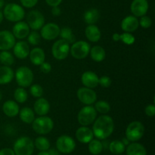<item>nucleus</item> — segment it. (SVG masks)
Segmentation results:
<instances>
[{
	"mask_svg": "<svg viewBox=\"0 0 155 155\" xmlns=\"http://www.w3.org/2000/svg\"><path fill=\"white\" fill-rule=\"evenodd\" d=\"M85 35L89 41L92 42H98L101 37V30L95 24H89L86 27Z\"/></svg>",
	"mask_w": 155,
	"mask_h": 155,
	"instance_id": "24",
	"label": "nucleus"
},
{
	"mask_svg": "<svg viewBox=\"0 0 155 155\" xmlns=\"http://www.w3.org/2000/svg\"><path fill=\"white\" fill-rule=\"evenodd\" d=\"M125 145L121 141L114 140L109 145V150L113 154H121L125 151Z\"/></svg>",
	"mask_w": 155,
	"mask_h": 155,
	"instance_id": "32",
	"label": "nucleus"
},
{
	"mask_svg": "<svg viewBox=\"0 0 155 155\" xmlns=\"http://www.w3.org/2000/svg\"><path fill=\"white\" fill-rule=\"evenodd\" d=\"M19 106L16 101L8 100L3 104L2 111L8 117H15L19 114Z\"/></svg>",
	"mask_w": 155,
	"mask_h": 155,
	"instance_id": "23",
	"label": "nucleus"
},
{
	"mask_svg": "<svg viewBox=\"0 0 155 155\" xmlns=\"http://www.w3.org/2000/svg\"><path fill=\"white\" fill-rule=\"evenodd\" d=\"M34 112L39 116H45L49 112L50 110V104L48 100L45 98H38V99L35 101L33 104Z\"/></svg>",
	"mask_w": 155,
	"mask_h": 155,
	"instance_id": "21",
	"label": "nucleus"
},
{
	"mask_svg": "<svg viewBox=\"0 0 155 155\" xmlns=\"http://www.w3.org/2000/svg\"><path fill=\"white\" fill-rule=\"evenodd\" d=\"M15 155H32L34 151V142L27 136L19 138L14 144Z\"/></svg>",
	"mask_w": 155,
	"mask_h": 155,
	"instance_id": "3",
	"label": "nucleus"
},
{
	"mask_svg": "<svg viewBox=\"0 0 155 155\" xmlns=\"http://www.w3.org/2000/svg\"><path fill=\"white\" fill-rule=\"evenodd\" d=\"M61 13V8L58 7V6H54V7H52V9H51V14H52L55 17L60 16Z\"/></svg>",
	"mask_w": 155,
	"mask_h": 155,
	"instance_id": "47",
	"label": "nucleus"
},
{
	"mask_svg": "<svg viewBox=\"0 0 155 155\" xmlns=\"http://www.w3.org/2000/svg\"><path fill=\"white\" fill-rule=\"evenodd\" d=\"M148 8L149 5L147 0H133L130 6V9L133 16L136 18L146 15Z\"/></svg>",
	"mask_w": 155,
	"mask_h": 155,
	"instance_id": "15",
	"label": "nucleus"
},
{
	"mask_svg": "<svg viewBox=\"0 0 155 155\" xmlns=\"http://www.w3.org/2000/svg\"><path fill=\"white\" fill-rule=\"evenodd\" d=\"M16 42V39L13 33L8 30L0 31V50L1 51H8L13 48Z\"/></svg>",
	"mask_w": 155,
	"mask_h": 155,
	"instance_id": "14",
	"label": "nucleus"
},
{
	"mask_svg": "<svg viewBox=\"0 0 155 155\" xmlns=\"http://www.w3.org/2000/svg\"><path fill=\"white\" fill-rule=\"evenodd\" d=\"M145 133V127L139 121L131 122L126 130V138L130 142H134L140 140Z\"/></svg>",
	"mask_w": 155,
	"mask_h": 155,
	"instance_id": "6",
	"label": "nucleus"
},
{
	"mask_svg": "<svg viewBox=\"0 0 155 155\" xmlns=\"http://www.w3.org/2000/svg\"><path fill=\"white\" fill-rule=\"evenodd\" d=\"M70 44L64 39H59L53 44L51 53L53 57L58 61L64 60L70 53Z\"/></svg>",
	"mask_w": 155,
	"mask_h": 155,
	"instance_id": "9",
	"label": "nucleus"
},
{
	"mask_svg": "<svg viewBox=\"0 0 155 155\" xmlns=\"http://www.w3.org/2000/svg\"><path fill=\"white\" fill-rule=\"evenodd\" d=\"M30 60L33 64L39 66L42 63L45 61V54L43 49L39 47L33 48L31 51H30L29 54Z\"/></svg>",
	"mask_w": 155,
	"mask_h": 155,
	"instance_id": "22",
	"label": "nucleus"
},
{
	"mask_svg": "<svg viewBox=\"0 0 155 155\" xmlns=\"http://www.w3.org/2000/svg\"><path fill=\"white\" fill-rule=\"evenodd\" d=\"M14 77L15 73L10 67H0V85H6L11 83Z\"/></svg>",
	"mask_w": 155,
	"mask_h": 155,
	"instance_id": "25",
	"label": "nucleus"
},
{
	"mask_svg": "<svg viewBox=\"0 0 155 155\" xmlns=\"http://www.w3.org/2000/svg\"><path fill=\"white\" fill-rule=\"evenodd\" d=\"M139 27V20L133 15H129L124 18L121 22V28L124 32L133 33L135 32Z\"/></svg>",
	"mask_w": 155,
	"mask_h": 155,
	"instance_id": "19",
	"label": "nucleus"
},
{
	"mask_svg": "<svg viewBox=\"0 0 155 155\" xmlns=\"http://www.w3.org/2000/svg\"><path fill=\"white\" fill-rule=\"evenodd\" d=\"M39 68H40V71L43 74H48V73L51 72V64L48 63V62L44 61L43 63L39 65Z\"/></svg>",
	"mask_w": 155,
	"mask_h": 155,
	"instance_id": "42",
	"label": "nucleus"
},
{
	"mask_svg": "<svg viewBox=\"0 0 155 155\" xmlns=\"http://www.w3.org/2000/svg\"><path fill=\"white\" fill-rule=\"evenodd\" d=\"M14 98L17 102L24 103L25 101H27V98H28V94H27V91L24 89V88H17L14 92Z\"/></svg>",
	"mask_w": 155,
	"mask_h": 155,
	"instance_id": "35",
	"label": "nucleus"
},
{
	"mask_svg": "<svg viewBox=\"0 0 155 155\" xmlns=\"http://www.w3.org/2000/svg\"><path fill=\"white\" fill-rule=\"evenodd\" d=\"M114 130V123L111 117L103 114L98 119H95L92 126L94 136L98 139H105L113 133Z\"/></svg>",
	"mask_w": 155,
	"mask_h": 155,
	"instance_id": "1",
	"label": "nucleus"
},
{
	"mask_svg": "<svg viewBox=\"0 0 155 155\" xmlns=\"http://www.w3.org/2000/svg\"><path fill=\"white\" fill-rule=\"evenodd\" d=\"M95 109L98 113L106 114L108 113L110 110V106L108 102L104 100H100V101H95Z\"/></svg>",
	"mask_w": 155,
	"mask_h": 155,
	"instance_id": "36",
	"label": "nucleus"
},
{
	"mask_svg": "<svg viewBox=\"0 0 155 155\" xmlns=\"http://www.w3.org/2000/svg\"><path fill=\"white\" fill-rule=\"evenodd\" d=\"M145 113L148 117H154L155 115V105L148 104L145 107Z\"/></svg>",
	"mask_w": 155,
	"mask_h": 155,
	"instance_id": "44",
	"label": "nucleus"
},
{
	"mask_svg": "<svg viewBox=\"0 0 155 155\" xmlns=\"http://www.w3.org/2000/svg\"><path fill=\"white\" fill-rule=\"evenodd\" d=\"M127 155H147V151L145 147L138 142H132L127 148Z\"/></svg>",
	"mask_w": 155,
	"mask_h": 155,
	"instance_id": "27",
	"label": "nucleus"
},
{
	"mask_svg": "<svg viewBox=\"0 0 155 155\" xmlns=\"http://www.w3.org/2000/svg\"><path fill=\"white\" fill-rule=\"evenodd\" d=\"M3 16L11 22H18L24 18L25 12L22 6L15 3H9L5 6Z\"/></svg>",
	"mask_w": 155,
	"mask_h": 155,
	"instance_id": "4",
	"label": "nucleus"
},
{
	"mask_svg": "<svg viewBox=\"0 0 155 155\" xmlns=\"http://www.w3.org/2000/svg\"><path fill=\"white\" fill-rule=\"evenodd\" d=\"M30 27L28 24L24 21H18L14 25L12 28V33L15 39H23L24 38L27 37V36L30 33Z\"/></svg>",
	"mask_w": 155,
	"mask_h": 155,
	"instance_id": "16",
	"label": "nucleus"
},
{
	"mask_svg": "<svg viewBox=\"0 0 155 155\" xmlns=\"http://www.w3.org/2000/svg\"><path fill=\"white\" fill-rule=\"evenodd\" d=\"M118 39H119V41H121L123 43L129 45H133L136 41L135 36L132 35L131 33H127V32H124L122 34H119Z\"/></svg>",
	"mask_w": 155,
	"mask_h": 155,
	"instance_id": "37",
	"label": "nucleus"
},
{
	"mask_svg": "<svg viewBox=\"0 0 155 155\" xmlns=\"http://www.w3.org/2000/svg\"><path fill=\"white\" fill-rule=\"evenodd\" d=\"M98 75L92 71H86L82 74L81 82L85 87L94 89L98 86Z\"/></svg>",
	"mask_w": 155,
	"mask_h": 155,
	"instance_id": "20",
	"label": "nucleus"
},
{
	"mask_svg": "<svg viewBox=\"0 0 155 155\" xmlns=\"http://www.w3.org/2000/svg\"><path fill=\"white\" fill-rule=\"evenodd\" d=\"M40 30L41 37L45 40L51 41L58 37L61 29L59 26L54 23H48L44 24Z\"/></svg>",
	"mask_w": 155,
	"mask_h": 155,
	"instance_id": "13",
	"label": "nucleus"
},
{
	"mask_svg": "<svg viewBox=\"0 0 155 155\" xmlns=\"http://www.w3.org/2000/svg\"><path fill=\"white\" fill-rule=\"evenodd\" d=\"M18 114H19L21 120L27 124H32L35 119L34 110L28 107H24L21 109Z\"/></svg>",
	"mask_w": 155,
	"mask_h": 155,
	"instance_id": "28",
	"label": "nucleus"
},
{
	"mask_svg": "<svg viewBox=\"0 0 155 155\" xmlns=\"http://www.w3.org/2000/svg\"><path fill=\"white\" fill-rule=\"evenodd\" d=\"M27 24L33 30H39L45 24V18L37 10L30 11L27 16Z\"/></svg>",
	"mask_w": 155,
	"mask_h": 155,
	"instance_id": "11",
	"label": "nucleus"
},
{
	"mask_svg": "<svg viewBox=\"0 0 155 155\" xmlns=\"http://www.w3.org/2000/svg\"><path fill=\"white\" fill-rule=\"evenodd\" d=\"M90 45L86 41H76L72 44L70 51L74 58L84 59L89 55L90 51Z\"/></svg>",
	"mask_w": 155,
	"mask_h": 155,
	"instance_id": "8",
	"label": "nucleus"
},
{
	"mask_svg": "<svg viewBox=\"0 0 155 155\" xmlns=\"http://www.w3.org/2000/svg\"><path fill=\"white\" fill-rule=\"evenodd\" d=\"M97 111L92 105H86L79 111L77 120L81 126H89L95 120Z\"/></svg>",
	"mask_w": 155,
	"mask_h": 155,
	"instance_id": "7",
	"label": "nucleus"
},
{
	"mask_svg": "<svg viewBox=\"0 0 155 155\" xmlns=\"http://www.w3.org/2000/svg\"><path fill=\"white\" fill-rule=\"evenodd\" d=\"M112 83L111 79L107 76H102L98 79V85L103 88H108Z\"/></svg>",
	"mask_w": 155,
	"mask_h": 155,
	"instance_id": "41",
	"label": "nucleus"
},
{
	"mask_svg": "<svg viewBox=\"0 0 155 155\" xmlns=\"http://www.w3.org/2000/svg\"><path fill=\"white\" fill-rule=\"evenodd\" d=\"M3 18H4V16H3V13L1 12V10H0V24H1L2 22Z\"/></svg>",
	"mask_w": 155,
	"mask_h": 155,
	"instance_id": "50",
	"label": "nucleus"
},
{
	"mask_svg": "<svg viewBox=\"0 0 155 155\" xmlns=\"http://www.w3.org/2000/svg\"><path fill=\"white\" fill-rule=\"evenodd\" d=\"M0 62L4 66L10 67L15 63V58L10 51H2L0 52Z\"/></svg>",
	"mask_w": 155,
	"mask_h": 155,
	"instance_id": "33",
	"label": "nucleus"
},
{
	"mask_svg": "<svg viewBox=\"0 0 155 155\" xmlns=\"http://www.w3.org/2000/svg\"><path fill=\"white\" fill-rule=\"evenodd\" d=\"M139 25L144 29H148L150 27L152 24V21H151V18L148 16H146V15H144V16L141 17L140 20L139 21Z\"/></svg>",
	"mask_w": 155,
	"mask_h": 155,
	"instance_id": "40",
	"label": "nucleus"
},
{
	"mask_svg": "<svg viewBox=\"0 0 155 155\" xmlns=\"http://www.w3.org/2000/svg\"><path fill=\"white\" fill-rule=\"evenodd\" d=\"M103 143L99 139H92L89 142V151L93 155H98L103 151Z\"/></svg>",
	"mask_w": 155,
	"mask_h": 155,
	"instance_id": "31",
	"label": "nucleus"
},
{
	"mask_svg": "<svg viewBox=\"0 0 155 155\" xmlns=\"http://www.w3.org/2000/svg\"><path fill=\"white\" fill-rule=\"evenodd\" d=\"M5 5V0H0V9L4 6Z\"/></svg>",
	"mask_w": 155,
	"mask_h": 155,
	"instance_id": "51",
	"label": "nucleus"
},
{
	"mask_svg": "<svg viewBox=\"0 0 155 155\" xmlns=\"http://www.w3.org/2000/svg\"><path fill=\"white\" fill-rule=\"evenodd\" d=\"M14 54L18 59L27 58L30 54V46L25 41H19L15 42L13 47Z\"/></svg>",
	"mask_w": 155,
	"mask_h": 155,
	"instance_id": "17",
	"label": "nucleus"
},
{
	"mask_svg": "<svg viewBox=\"0 0 155 155\" xmlns=\"http://www.w3.org/2000/svg\"><path fill=\"white\" fill-rule=\"evenodd\" d=\"M118 155H122V154H118Z\"/></svg>",
	"mask_w": 155,
	"mask_h": 155,
	"instance_id": "53",
	"label": "nucleus"
},
{
	"mask_svg": "<svg viewBox=\"0 0 155 155\" xmlns=\"http://www.w3.org/2000/svg\"><path fill=\"white\" fill-rule=\"evenodd\" d=\"M100 18V13L96 8H90L86 11L83 15L84 21L89 25V24H95Z\"/></svg>",
	"mask_w": 155,
	"mask_h": 155,
	"instance_id": "29",
	"label": "nucleus"
},
{
	"mask_svg": "<svg viewBox=\"0 0 155 155\" xmlns=\"http://www.w3.org/2000/svg\"><path fill=\"white\" fill-rule=\"evenodd\" d=\"M34 146L39 151H47L50 148V142L47 138L39 136L35 140Z\"/></svg>",
	"mask_w": 155,
	"mask_h": 155,
	"instance_id": "34",
	"label": "nucleus"
},
{
	"mask_svg": "<svg viewBox=\"0 0 155 155\" xmlns=\"http://www.w3.org/2000/svg\"><path fill=\"white\" fill-rule=\"evenodd\" d=\"M27 41L32 45H38L41 42V36L36 30L33 31L27 36Z\"/></svg>",
	"mask_w": 155,
	"mask_h": 155,
	"instance_id": "38",
	"label": "nucleus"
},
{
	"mask_svg": "<svg viewBox=\"0 0 155 155\" xmlns=\"http://www.w3.org/2000/svg\"><path fill=\"white\" fill-rule=\"evenodd\" d=\"M75 136L77 140L83 144H88L94 138L92 130L86 126H82L81 127L77 129Z\"/></svg>",
	"mask_w": 155,
	"mask_h": 155,
	"instance_id": "18",
	"label": "nucleus"
},
{
	"mask_svg": "<svg viewBox=\"0 0 155 155\" xmlns=\"http://www.w3.org/2000/svg\"><path fill=\"white\" fill-rule=\"evenodd\" d=\"M2 92H0V101L2 100Z\"/></svg>",
	"mask_w": 155,
	"mask_h": 155,
	"instance_id": "52",
	"label": "nucleus"
},
{
	"mask_svg": "<svg viewBox=\"0 0 155 155\" xmlns=\"http://www.w3.org/2000/svg\"><path fill=\"white\" fill-rule=\"evenodd\" d=\"M20 2L24 7L30 8L34 7L37 4L38 0H20Z\"/></svg>",
	"mask_w": 155,
	"mask_h": 155,
	"instance_id": "43",
	"label": "nucleus"
},
{
	"mask_svg": "<svg viewBox=\"0 0 155 155\" xmlns=\"http://www.w3.org/2000/svg\"><path fill=\"white\" fill-rule=\"evenodd\" d=\"M15 77L18 86L23 88L31 86L34 79V75L31 69L24 66L20 67L17 69Z\"/></svg>",
	"mask_w": 155,
	"mask_h": 155,
	"instance_id": "5",
	"label": "nucleus"
},
{
	"mask_svg": "<svg viewBox=\"0 0 155 155\" xmlns=\"http://www.w3.org/2000/svg\"><path fill=\"white\" fill-rule=\"evenodd\" d=\"M89 54L92 60L95 62L103 61L106 57L105 50L100 45H95L92 48H90Z\"/></svg>",
	"mask_w": 155,
	"mask_h": 155,
	"instance_id": "26",
	"label": "nucleus"
},
{
	"mask_svg": "<svg viewBox=\"0 0 155 155\" xmlns=\"http://www.w3.org/2000/svg\"><path fill=\"white\" fill-rule=\"evenodd\" d=\"M77 95L80 102L86 105H92L96 101V92L92 89L87 87H81L77 90Z\"/></svg>",
	"mask_w": 155,
	"mask_h": 155,
	"instance_id": "12",
	"label": "nucleus"
},
{
	"mask_svg": "<svg viewBox=\"0 0 155 155\" xmlns=\"http://www.w3.org/2000/svg\"><path fill=\"white\" fill-rule=\"evenodd\" d=\"M30 92L34 98H40L43 95V89L40 85L33 84L30 86Z\"/></svg>",
	"mask_w": 155,
	"mask_h": 155,
	"instance_id": "39",
	"label": "nucleus"
},
{
	"mask_svg": "<svg viewBox=\"0 0 155 155\" xmlns=\"http://www.w3.org/2000/svg\"><path fill=\"white\" fill-rule=\"evenodd\" d=\"M32 128L36 133L45 135L49 133L54 128V122L49 117L40 116L35 118L32 123Z\"/></svg>",
	"mask_w": 155,
	"mask_h": 155,
	"instance_id": "2",
	"label": "nucleus"
},
{
	"mask_svg": "<svg viewBox=\"0 0 155 155\" xmlns=\"http://www.w3.org/2000/svg\"><path fill=\"white\" fill-rule=\"evenodd\" d=\"M0 155H15V154L12 149L8 148H5L0 150Z\"/></svg>",
	"mask_w": 155,
	"mask_h": 155,
	"instance_id": "45",
	"label": "nucleus"
},
{
	"mask_svg": "<svg viewBox=\"0 0 155 155\" xmlns=\"http://www.w3.org/2000/svg\"><path fill=\"white\" fill-rule=\"evenodd\" d=\"M121 142H122L124 144V145H125V146H126V145H128L130 143V142L128 140V139H127V138H125V139H123V140L121 141Z\"/></svg>",
	"mask_w": 155,
	"mask_h": 155,
	"instance_id": "48",
	"label": "nucleus"
},
{
	"mask_svg": "<svg viewBox=\"0 0 155 155\" xmlns=\"http://www.w3.org/2000/svg\"><path fill=\"white\" fill-rule=\"evenodd\" d=\"M37 155H50V154H49V152H48L47 151H40V152H39Z\"/></svg>",
	"mask_w": 155,
	"mask_h": 155,
	"instance_id": "49",
	"label": "nucleus"
},
{
	"mask_svg": "<svg viewBox=\"0 0 155 155\" xmlns=\"http://www.w3.org/2000/svg\"><path fill=\"white\" fill-rule=\"evenodd\" d=\"M59 36L61 38V39H64L69 44H73L76 42V37L74 34V32L71 30V28L68 27L61 29Z\"/></svg>",
	"mask_w": 155,
	"mask_h": 155,
	"instance_id": "30",
	"label": "nucleus"
},
{
	"mask_svg": "<svg viewBox=\"0 0 155 155\" xmlns=\"http://www.w3.org/2000/svg\"><path fill=\"white\" fill-rule=\"evenodd\" d=\"M47 4L51 7H54V6H58L61 3L62 0H45Z\"/></svg>",
	"mask_w": 155,
	"mask_h": 155,
	"instance_id": "46",
	"label": "nucleus"
},
{
	"mask_svg": "<svg viewBox=\"0 0 155 155\" xmlns=\"http://www.w3.org/2000/svg\"><path fill=\"white\" fill-rule=\"evenodd\" d=\"M56 148L59 152L70 154L75 150L76 142L71 136L63 135L58 138L56 141Z\"/></svg>",
	"mask_w": 155,
	"mask_h": 155,
	"instance_id": "10",
	"label": "nucleus"
}]
</instances>
